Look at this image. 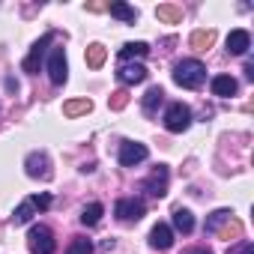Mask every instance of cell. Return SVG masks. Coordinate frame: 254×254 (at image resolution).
<instances>
[{"label":"cell","mask_w":254,"mask_h":254,"mask_svg":"<svg viewBox=\"0 0 254 254\" xmlns=\"http://www.w3.org/2000/svg\"><path fill=\"white\" fill-rule=\"evenodd\" d=\"M24 168H27V177H33V180H48L51 177V162H48L45 153H30L24 159Z\"/></svg>","instance_id":"9c48e42d"},{"label":"cell","mask_w":254,"mask_h":254,"mask_svg":"<svg viewBox=\"0 0 254 254\" xmlns=\"http://www.w3.org/2000/svg\"><path fill=\"white\" fill-rule=\"evenodd\" d=\"M156 18L165 21V24H177V21H183V9L180 6H171V3H162L156 9Z\"/></svg>","instance_id":"ffe728a7"},{"label":"cell","mask_w":254,"mask_h":254,"mask_svg":"<svg viewBox=\"0 0 254 254\" xmlns=\"http://www.w3.org/2000/svg\"><path fill=\"white\" fill-rule=\"evenodd\" d=\"M174 230H180L183 236H189V233L194 230V215H191L189 209L177 206V209H174Z\"/></svg>","instance_id":"e0dca14e"},{"label":"cell","mask_w":254,"mask_h":254,"mask_svg":"<svg viewBox=\"0 0 254 254\" xmlns=\"http://www.w3.org/2000/svg\"><path fill=\"white\" fill-rule=\"evenodd\" d=\"M66 254H93V242L87 236H75L66 248Z\"/></svg>","instance_id":"cb8c5ba5"},{"label":"cell","mask_w":254,"mask_h":254,"mask_svg":"<svg viewBox=\"0 0 254 254\" xmlns=\"http://www.w3.org/2000/svg\"><path fill=\"white\" fill-rule=\"evenodd\" d=\"M108 12H111L114 18L126 21V24H135V21H138V9H135V6H129L126 0H114V3L108 6Z\"/></svg>","instance_id":"5bb4252c"},{"label":"cell","mask_w":254,"mask_h":254,"mask_svg":"<svg viewBox=\"0 0 254 254\" xmlns=\"http://www.w3.org/2000/svg\"><path fill=\"white\" fill-rule=\"evenodd\" d=\"M51 42H54V33H45V36L30 48V54H27V57H24V63H21V66H24V72H30V75H36V72H39L42 57H45V51H48V45H51Z\"/></svg>","instance_id":"ba28073f"},{"label":"cell","mask_w":254,"mask_h":254,"mask_svg":"<svg viewBox=\"0 0 254 254\" xmlns=\"http://www.w3.org/2000/svg\"><path fill=\"white\" fill-rule=\"evenodd\" d=\"M186 254H212V251H209V248H189Z\"/></svg>","instance_id":"f546056e"},{"label":"cell","mask_w":254,"mask_h":254,"mask_svg":"<svg viewBox=\"0 0 254 254\" xmlns=\"http://www.w3.org/2000/svg\"><path fill=\"white\" fill-rule=\"evenodd\" d=\"M126 102H129V93H126V90H120V93H114V99H111V108H114V111H120V108H126Z\"/></svg>","instance_id":"83f0119b"},{"label":"cell","mask_w":254,"mask_h":254,"mask_svg":"<svg viewBox=\"0 0 254 254\" xmlns=\"http://www.w3.org/2000/svg\"><path fill=\"white\" fill-rule=\"evenodd\" d=\"M33 212H36V206H33L30 200H24V203H21V206L15 209V215H12V221H15V224H27V221L33 218Z\"/></svg>","instance_id":"d4e9b609"},{"label":"cell","mask_w":254,"mask_h":254,"mask_svg":"<svg viewBox=\"0 0 254 254\" xmlns=\"http://www.w3.org/2000/svg\"><path fill=\"white\" fill-rule=\"evenodd\" d=\"M48 78L54 87H63L69 78V63H66V51L63 48H51L48 54Z\"/></svg>","instance_id":"8992f818"},{"label":"cell","mask_w":254,"mask_h":254,"mask_svg":"<svg viewBox=\"0 0 254 254\" xmlns=\"http://www.w3.org/2000/svg\"><path fill=\"white\" fill-rule=\"evenodd\" d=\"M147 54H150V45H147V42H126V45L120 48V60H123V63L141 60V57H147Z\"/></svg>","instance_id":"9a60e30c"},{"label":"cell","mask_w":254,"mask_h":254,"mask_svg":"<svg viewBox=\"0 0 254 254\" xmlns=\"http://www.w3.org/2000/svg\"><path fill=\"white\" fill-rule=\"evenodd\" d=\"M102 212H105L102 203H90V206H84V209H81V224H84V227H96V224L102 221Z\"/></svg>","instance_id":"d6986e66"},{"label":"cell","mask_w":254,"mask_h":254,"mask_svg":"<svg viewBox=\"0 0 254 254\" xmlns=\"http://www.w3.org/2000/svg\"><path fill=\"white\" fill-rule=\"evenodd\" d=\"M30 203H33L36 209H42V212H45V209L51 206V194H33V197H30Z\"/></svg>","instance_id":"4316f807"},{"label":"cell","mask_w":254,"mask_h":254,"mask_svg":"<svg viewBox=\"0 0 254 254\" xmlns=\"http://www.w3.org/2000/svg\"><path fill=\"white\" fill-rule=\"evenodd\" d=\"M105 57H108L105 45H90V48H87V66H90V69H99V66L105 63Z\"/></svg>","instance_id":"603a6c76"},{"label":"cell","mask_w":254,"mask_h":254,"mask_svg":"<svg viewBox=\"0 0 254 254\" xmlns=\"http://www.w3.org/2000/svg\"><path fill=\"white\" fill-rule=\"evenodd\" d=\"M114 215H117L120 221H138V218L147 215V203H144L141 197H120V200L114 203Z\"/></svg>","instance_id":"5b68a950"},{"label":"cell","mask_w":254,"mask_h":254,"mask_svg":"<svg viewBox=\"0 0 254 254\" xmlns=\"http://www.w3.org/2000/svg\"><path fill=\"white\" fill-rule=\"evenodd\" d=\"M162 102H165V90H162V87H150V90L144 93V102H141V105H144V114L153 117Z\"/></svg>","instance_id":"2e32d148"},{"label":"cell","mask_w":254,"mask_h":254,"mask_svg":"<svg viewBox=\"0 0 254 254\" xmlns=\"http://www.w3.org/2000/svg\"><path fill=\"white\" fill-rule=\"evenodd\" d=\"M227 254H254V242H248V239H239Z\"/></svg>","instance_id":"484cf974"},{"label":"cell","mask_w":254,"mask_h":254,"mask_svg":"<svg viewBox=\"0 0 254 254\" xmlns=\"http://www.w3.org/2000/svg\"><path fill=\"white\" fill-rule=\"evenodd\" d=\"M236 78H230V75H215L212 81H209V90H212V96H221V99H227V96H233L236 93Z\"/></svg>","instance_id":"4fadbf2b"},{"label":"cell","mask_w":254,"mask_h":254,"mask_svg":"<svg viewBox=\"0 0 254 254\" xmlns=\"http://www.w3.org/2000/svg\"><path fill=\"white\" fill-rule=\"evenodd\" d=\"M117 81L126 84V87L141 84V81H147V69H144L141 63H120V69H117Z\"/></svg>","instance_id":"30bf717a"},{"label":"cell","mask_w":254,"mask_h":254,"mask_svg":"<svg viewBox=\"0 0 254 254\" xmlns=\"http://www.w3.org/2000/svg\"><path fill=\"white\" fill-rule=\"evenodd\" d=\"M245 78L254 81V63H245Z\"/></svg>","instance_id":"f1b7e54d"},{"label":"cell","mask_w":254,"mask_h":254,"mask_svg":"<svg viewBox=\"0 0 254 254\" xmlns=\"http://www.w3.org/2000/svg\"><path fill=\"white\" fill-rule=\"evenodd\" d=\"M27 248H30V254H54V248H57L54 233L45 224H33L27 233Z\"/></svg>","instance_id":"3957f363"},{"label":"cell","mask_w":254,"mask_h":254,"mask_svg":"<svg viewBox=\"0 0 254 254\" xmlns=\"http://www.w3.org/2000/svg\"><path fill=\"white\" fill-rule=\"evenodd\" d=\"M212 42H215V30H194L191 33V48H197V51H206Z\"/></svg>","instance_id":"7402d4cb"},{"label":"cell","mask_w":254,"mask_h":254,"mask_svg":"<svg viewBox=\"0 0 254 254\" xmlns=\"http://www.w3.org/2000/svg\"><path fill=\"white\" fill-rule=\"evenodd\" d=\"M189 126H191V111H189V105H183V102H171L168 111H165V129L174 132V135H180V132L189 129Z\"/></svg>","instance_id":"7a4b0ae2"},{"label":"cell","mask_w":254,"mask_h":254,"mask_svg":"<svg viewBox=\"0 0 254 254\" xmlns=\"http://www.w3.org/2000/svg\"><path fill=\"white\" fill-rule=\"evenodd\" d=\"M174 81H177L180 87H186V90H200L203 81H206V66H203L200 60H194V57L180 60V63L174 66Z\"/></svg>","instance_id":"6da1fadb"},{"label":"cell","mask_w":254,"mask_h":254,"mask_svg":"<svg viewBox=\"0 0 254 254\" xmlns=\"http://www.w3.org/2000/svg\"><path fill=\"white\" fill-rule=\"evenodd\" d=\"M168 180H171L168 165H156V168L150 171V177L141 183V191H147L150 197H165V194H168Z\"/></svg>","instance_id":"277c9868"},{"label":"cell","mask_w":254,"mask_h":254,"mask_svg":"<svg viewBox=\"0 0 254 254\" xmlns=\"http://www.w3.org/2000/svg\"><path fill=\"white\" fill-rule=\"evenodd\" d=\"M150 245H153L156 251H168V248L174 245V230H171V224L159 221V224L150 230Z\"/></svg>","instance_id":"7c38bea8"},{"label":"cell","mask_w":254,"mask_h":254,"mask_svg":"<svg viewBox=\"0 0 254 254\" xmlns=\"http://www.w3.org/2000/svg\"><path fill=\"white\" fill-rule=\"evenodd\" d=\"M248 48H251V33L248 30H230V36H227V54H233V57H242V54H248Z\"/></svg>","instance_id":"8fae6325"},{"label":"cell","mask_w":254,"mask_h":254,"mask_svg":"<svg viewBox=\"0 0 254 254\" xmlns=\"http://www.w3.org/2000/svg\"><path fill=\"white\" fill-rule=\"evenodd\" d=\"M147 156H150V150H147L141 141H123V144H120V165H123V168H135V165H141Z\"/></svg>","instance_id":"52a82bcc"},{"label":"cell","mask_w":254,"mask_h":254,"mask_svg":"<svg viewBox=\"0 0 254 254\" xmlns=\"http://www.w3.org/2000/svg\"><path fill=\"white\" fill-rule=\"evenodd\" d=\"M230 218H233V209H215V212L206 218L203 230H206V233H218V230H221V224H224V221H230Z\"/></svg>","instance_id":"ac0fdd59"},{"label":"cell","mask_w":254,"mask_h":254,"mask_svg":"<svg viewBox=\"0 0 254 254\" xmlns=\"http://www.w3.org/2000/svg\"><path fill=\"white\" fill-rule=\"evenodd\" d=\"M90 111H93V102L90 99H72V102L63 105V114L66 117H81V114H90Z\"/></svg>","instance_id":"44dd1931"}]
</instances>
